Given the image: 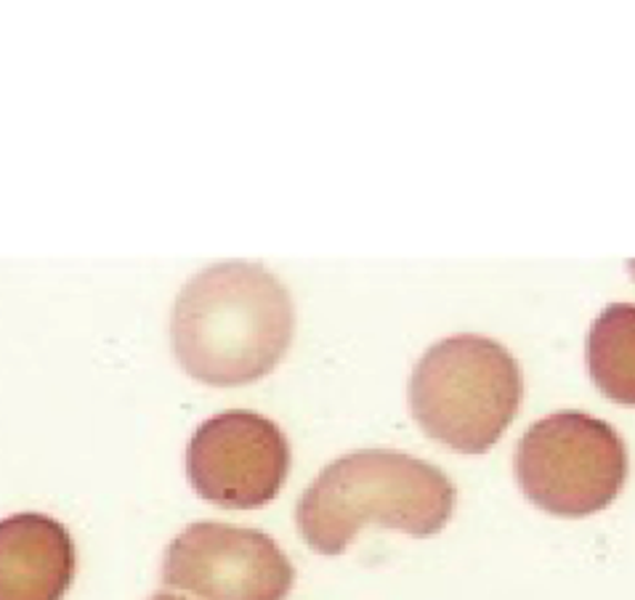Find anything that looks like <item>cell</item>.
Returning <instances> with one entry per match:
<instances>
[{
    "label": "cell",
    "instance_id": "3",
    "mask_svg": "<svg viewBox=\"0 0 635 600\" xmlns=\"http://www.w3.org/2000/svg\"><path fill=\"white\" fill-rule=\"evenodd\" d=\"M521 367L503 343L450 335L420 356L410 377V409L428 436L463 455H484L521 404Z\"/></svg>",
    "mask_w": 635,
    "mask_h": 600
},
{
    "label": "cell",
    "instance_id": "6",
    "mask_svg": "<svg viewBox=\"0 0 635 600\" xmlns=\"http://www.w3.org/2000/svg\"><path fill=\"white\" fill-rule=\"evenodd\" d=\"M290 474V441L269 417L247 409L213 415L186 447V476L203 500L232 510L269 505Z\"/></svg>",
    "mask_w": 635,
    "mask_h": 600
},
{
    "label": "cell",
    "instance_id": "7",
    "mask_svg": "<svg viewBox=\"0 0 635 600\" xmlns=\"http://www.w3.org/2000/svg\"><path fill=\"white\" fill-rule=\"evenodd\" d=\"M70 531L43 513L0 521V600H62L75 579Z\"/></svg>",
    "mask_w": 635,
    "mask_h": 600
},
{
    "label": "cell",
    "instance_id": "9",
    "mask_svg": "<svg viewBox=\"0 0 635 600\" xmlns=\"http://www.w3.org/2000/svg\"><path fill=\"white\" fill-rule=\"evenodd\" d=\"M150 600H184V598H176V596H168V592H160V596L150 598Z\"/></svg>",
    "mask_w": 635,
    "mask_h": 600
},
{
    "label": "cell",
    "instance_id": "2",
    "mask_svg": "<svg viewBox=\"0 0 635 600\" xmlns=\"http://www.w3.org/2000/svg\"><path fill=\"white\" fill-rule=\"evenodd\" d=\"M454 508V487L437 465L397 449H357L338 457L300 495V537L322 556H340L367 523L433 537Z\"/></svg>",
    "mask_w": 635,
    "mask_h": 600
},
{
    "label": "cell",
    "instance_id": "4",
    "mask_svg": "<svg viewBox=\"0 0 635 600\" xmlns=\"http://www.w3.org/2000/svg\"><path fill=\"white\" fill-rule=\"evenodd\" d=\"M516 478L526 500L547 513L593 516L610 508L625 487V441L593 415L553 413L519 441Z\"/></svg>",
    "mask_w": 635,
    "mask_h": 600
},
{
    "label": "cell",
    "instance_id": "1",
    "mask_svg": "<svg viewBox=\"0 0 635 600\" xmlns=\"http://www.w3.org/2000/svg\"><path fill=\"white\" fill-rule=\"evenodd\" d=\"M296 308L260 263L224 261L192 276L173 306V348L208 386H245L277 367L290 348Z\"/></svg>",
    "mask_w": 635,
    "mask_h": 600
},
{
    "label": "cell",
    "instance_id": "5",
    "mask_svg": "<svg viewBox=\"0 0 635 600\" xmlns=\"http://www.w3.org/2000/svg\"><path fill=\"white\" fill-rule=\"evenodd\" d=\"M163 582L203 600H285L296 569L266 531L197 521L165 550Z\"/></svg>",
    "mask_w": 635,
    "mask_h": 600
},
{
    "label": "cell",
    "instance_id": "8",
    "mask_svg": "<svg viewBox=\"0 0 635 600\" xmlns=\"http://www.w3.org/2000/svg\"><path fill=\"white\" fill-rule=\"evenodd\" d=\"M587 367L606 396L635 407V303H612L587 335Z\"/></svg>",
    "mask_w": 635,
    "mask_h": 600
},
{
    "label": "cell",
    "instance_id": "10",
    "mask_svg": "<svg viewBox=\"0 0 635 600\" xmlns=\"http://www.w3.org/2000/svg\"><path fill=\"white\" fill-rule=\"evenodd\" d=\"M631 272L635 274V261H631Z\"/></svg>",
    "mask_w": 635,
    "mask_h": 600
}]
</instances>
